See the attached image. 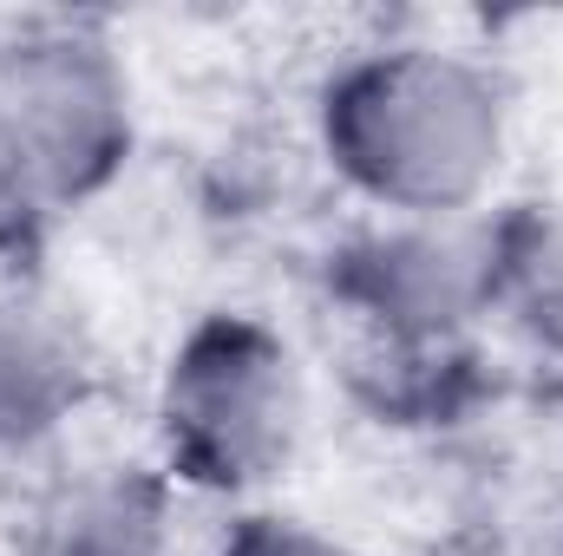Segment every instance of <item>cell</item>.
<instances>
[{
  "label": "cell",
  "instance_id": "cell-9",
  "mask_svg": "<svg viewBox=\"0 0 563 556\" xmlns=\"http://www.w3.org/2000/svg\"><path fill=\"white\" fill-rule=\"evenodd\" d=\"M217 556H354L341 537L301 524V518H282V511H250V518H230Z\"/></svg>",
  "mask_w": 563,
  "mask_h": 556
},
{
  "label": "cell",
  "instance_id": "cell-10",
  "mask_svg": "<svg viewBox=\"0 0 563 556\" xmlns=\"http://www.w3.org/2000/svg\"><path fill=\"white\" fill-rule=\"evenodd\" d=\"M40 230H46V203L33 197L20 157L7 151V138H0V249H26Z\"/></svg>",
  "mask_w": 563,
  "mask_h": 556
},
{
  "label": "cell",
  "instance_id": "cell-1",
  "mask_svg": "<svg viewBox=\"0 0 563 556\" xmlns=\"http://www.w3.org/2000/svg\"><path fill=\"white\" fill-rule=\"evenodd\" d=\"M328 164L387 216H465L505 164V86L452 46L354 53L321 92Z\"/></svg>",
  "mask_w": 563,
  "mask_h": 556
},
{
  "label": "cell",
  "instance_id": "cell-7",
  "mask_svg": "<svg viewBox=\"0 0 563 556\" xmlns=\"http://www.w3.org/2000/svg\"><path fill=\"white\" fill-rule=\"evenodd\" d=\"M354 400L387 425H445L478 400V354L452 341H367L354 354Z\"/></svg>",
  "mask_w": 563,
  "mask_h": 556
},
{
  "label": "cell",
  "instance_id": "cell-2",
  "mask_svg": "<svg viewBox=\"0 0 563 556\" xmlns=\"http://www.w3.org/2000/svg\"><path fill=\"white\" fill-rule=\"evenodd\" d=\"M164 478L197 491H256L269 485L301 432L295 354L256 314H203L157 387Z\"/></svg>",
  "mask_w": 563,
  "mask_h": 556
},
{
  "label": "cell",
  "instance_id": "cell-5",
  "mask_svg": "<svg viewBox=\"0 0 563 556\" xmlns=\"http://www.w3.org/2000/svg\"><path fill=\"white\" fill-rule=\"evenodd\" d=\"M26 556H170V478L99 465L53 485L26 524Z\"/></svg>",
  "mask_w": 563,
  "mask_h": 556
},
{
  "label": "cell",
  "instance_id": "cell-8",
  "mask_svg": "<svg viewBox=\"0 0 563 556\" xmlns=\"http://www.w3.org/2000/svg\"><path fill=\"white\" fill-rule=\"evenodd\" d=\"M492 236V308L511 314L531 341L563 347V210L518 203L485 223Z\"/></svg>",
  "mask_w": 563,
  "mask_h": 556
},
{
  "label": "cell",
  "instance_id": "cell-6",
  "mask_svg": "<svg viewBox=\"0 0 563 556\" xmlns=\"http://www.w3.org/2000/svg\"><path fill=\"white\" fill-rule=\"evenodd\" d=\"M92 393L86 334L40 301L0 308V445H33Z\"/></svg>",
  "mask_w": 563,
  "mask_h": 556
},
{
  "label": "cell",
  "instance_id": "cell-3",
  "mask_svg": "<svg viewBox=\"0 0 563 556\" xmlns=\"http://www.w3.org/2000/svg\"><path fill=\"white\" fill-rule=\"evenodd\" d=\"M0 138L46 216L99 197L132 157V86L112 46L86 26H33L7 40Z\"/></svg>",
  "mask_w": 563,
  "mask_h": 556
},
{
  "label": "cell",
  "instance_id": "cell-4",
  "mask_svg": "<svg viewBox=\"0 0 563 556\" xmlns=\"http://www.w3.org/2000/svg\"><path fill=\"white\" fill-rule=\"evenodd\" d=\"M334 301L367 327V341H452L492 314V236L485 223H387L334 249Z\"/></svg>",
  "mask_w": 563,
  "mask_h": 556
}]
</instances>
